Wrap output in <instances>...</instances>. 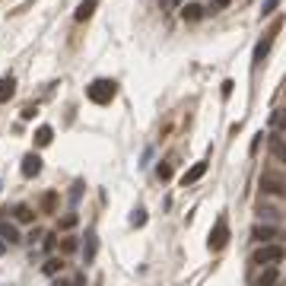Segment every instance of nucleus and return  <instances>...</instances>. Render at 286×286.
I'll return each instance as SVG.
<instances>
[{"label":"nucleus","mask_w":286,"mask_h":286,"mask_svg":"<svg viewBox=\"0 0 286 286\" xmlns=\"http://www.w3.org/2000/svg\"><path fill=\"white\" fill-rule=\"evenodd\" d=\"M51 140H54V127H51V124H42V127L35 131V146H48Z\"/></svg>","instance_id":"12"},{"label":"nucleus","mask_w":286,"mask_h":286,"mask_svg":"<svg viewBox=\"0 0 286 286\" xmlns=\"http://www.w3.org/2000/svg\"><path fill=\"white\" fill-rule=\"evenodd\" d=\"M19 172H23L26 178H35V175L42 172V156H38V153H26V156H23V166H19Z\"/></svg>","instance_id":"5"},{"label":"nucleus","mask_w":286,"mask_h":286,"mask_svg":"<svg viewBox=\"0 0 286 286\" xmlns=\"http://www.w3.org/2000/svg\"><path fill=\"white\" fill-rule=\"evenodd\" d=\"M277 286H280V283H277Z\"/></svg>","instance_id":"37"},{"label":"nucleus","mask_w":286,"mask_h":286,"mask_svg":"<svg viewBox=\"0 0 286 286\" xmlns=\"http://www.w3.org/2000/svg\"><path fill=\"white\" fill-rule=\"evenodd\" d=\"M131 226H146V210H143V207H137V210H134V216H131Z\"/></svg>","instance_id":"20"},{"label":"nucleus","mask_w":286,"mask_h":286,"mask_svg":"<svg viewBox=\"0 0 286 286\" xmlns=\"http://www.w3.org/2000/svg\"><path fill=\"white\" fill-rule=\"evenodd\" d=\"M270 153L280 162H286V137H270Z\"/></svg>","instance_id":"16"},{"label":"nucleus","mask_w":286,"mask_h":286,"mask_svg":"<svg viewBox=\"0 0 286 286\" xmlns=\"http://www.w3.org/2000/svg\"><path fill=\"white\" fill-rule=\"evenodd\" d=\"M283 257H286L283 245H264V248L255 251V257H251V261H255L257 267H270V264H280Z\"/></svg>","instance_id":"3"},{"label":"nucleus","mask_w":286,"mask_h":286,"mask_svg":"<svg viewBox=\"0 0 286 286\" xmlns=\"http://www.w3.org/2000/svg\"><path fill=\"white\" fill-rule=\"evenodd\" d=\"M73 226H77V213H67L64 220L57 223V229H64V232H67V229H73Z\"/></svg>","instance_id":"22"},{"label":"nucleus","mask_w":286,"mask_h":286,"mask_svg":"<svg viewBox=\"0 0 286 286\" xmlns=\"http://www.w3.org/2000/svg\"><path fill=\"white\" fill-rule=\"evenodd\" d=\"M159 6H166V0H159Z\"/></svg>","instance_id":"35"},{"label":"nucleus","mask_w":286,"mask_h":286,"mask_svg":"<svg viewBox=\"0 0 286 286\" xmlns=\"http://www.w3.org/2000/svg\"><path fill=\"white\" fill-rule=\"evenodd\" d=\"M3 251H6V242H3V238H0V255H3Z\"/></svg>","instance_id":"33"},{"label":"nucleus","mask_w":286,"mask_h":286,"mask_svg":"<svg viewBox=\"0 0 286 286\" xmlns=\"http://www.w3.org/2000/svg\"><path fill=\"white\" fill-rule=\"evenodd\" d=\"M83 264H92L95 261V251H99V238H95V232H86V242H83Z\"/></svg>","instance_id":"7"},{"label":"nucleus","mask_w":286,"mask_h":286,"mask_svg":"<svg viewBox=\"0 0 286 286\" xmlns=\"http://www.w3.org/2000/svg\"><path fill=\"white\" fill-rule=\"evenodd\" d=\"M54 203H57V194H54V191H48V194L42 197V210H45V213H54Z\"/></svg>","instance_id":"19"},{"label":"nucleus","mask_w":286,"mask_h":286,"mask_svg":"<svg viewBox=\"0 0 286 286\" xmlns=\"http://www.w3.org/2000/svg\"><path fill=\"white\" fill-rule=\"evenodd\" d=\"M203 175H207V159H200V162H194V166H191L188 169V172L185 175H181V185H194V181H200L203 178Z\"/></svg>","instance_id":"6"},{"label":"nucleus","mask_w":286,"mask_h":286,"mask_svg":"<svg viewBox=\"0 0 286 286\" xmlns=\"http://www.w3.org/2000/svg\"><path fill=\"white\" fill-rule=\"evenodd\" d=\"M70 286H86V274H77V277H73V283Z\"/></svg>","instance_id":"30"},{"label":"nucleus","mask_w":286,"mask_h":286,"mask_svg":"<svg viewBox=\"0 0 286 286\" xmlns=\"http://www.w3.org/2000/svg\"><path fill=\"white\" fill-rule=\"evenodd\" d=\"M95 286H102V283H95Z\"/></svg>","instance_id":"36"},{"label":"nucleus","mask_w":286,"mask_h":286,"mask_svg":"<svg viewBox=\"0 0 286 286\" xmlns=\"http://www.w3.org/2000/svg\"><path fill=\"white\" fill-rule=\"evenodd\" d=\"M77 248H80L77 238H64V242H60V255H73Z\"/></svg>","instance_id":"21"},{"label":"nucleus","mask_w":286,"mask_h":286,"mask_svg":"<svg viewBox=\"0 0 286 286\" xmlns=\"http://www.w3.org/2000/svg\"><path fill=\"white\" fill-rule=\"evenodd\" d=\"M261 191L270 197H280V200H286V178L277 172H261Z\"/></svg>","instance_id":"2"},{"label":"nucleus","mask_w":286,"mask_h":286,"mask_svg":"<svg viewBox=\"0 0 286 286\" xmlns=\"http://www.w3.org/2000/svg\"><path fill=\"white\" fill-rule=\"evenodd\" d=\"M13 92H16V83H13V77H3V80H0V102H10Z\"/></svg>","instance_id":"15"},{"label":"nucleus","mask_w":286,"mask_h":286,"mask_svg":"<svg viewBox=\"0 0 286 286\" xmlns=\"http://www.w3.org/2000/svg\"><path fill=\"white\" fill-rule=\"evenodd\" d=\"M232 86H235L232 80H223V89H220V92H223V99H229V95H232Z\"/></svg>","instance_id":"25"},{"label":"nucleus","mask_w":286,"mask_h":286,"mask_svg":"<svg viewBox=\"0 0 286 286\" xmlns=\"http://www.w3.org/2000/svg\"><path fill=\"white\" fill-rule=\"evenodd\" d=\"M203 6L200 3H188V6H181V19H185V23H197V19H203Z\"/></svg>","instance_id":"10"},{"label":"nucleus","mask_w":286,"mask_h":286,"mask_svg":"<svg viewBox=\"0 0 286 286\" xmlns=\"http://www.w3.org/2000/svg\"><path fill=\"white\" fill-rule=\"evenodd\" d=\"M226 245H229V223H226V216H220V220H216V226L210 229L207 248H210V251H223Z\"/></svg>","instance_id":"4"},{"label":"nucleus","mask_w":286,"mask_h":286,"mask_svg":"<svg viewBox=\"0 0 286 286\" xmlns=\"http://www.w3.org/2000/svg\"><path fill=\"white\" fill-rule=\"evenodd\" d=\"M251 235H255L257 242H267V238L277 235V229H274V226H255V232H251Z\"/></svg>","instance_id":"18"},{"label":"nucleus","mask_w":286,"mask_h":286,"mask_svg":"<svg viewBox=\"0 0 286 286\" xmlns=\"http://www.w3.org/2000/svg\"><path fill=\"white\" fill-rule=\"evenodd\" d=\"M181 3H185V0H166V10H178Z\"/></svg>","instance_id":"29"},{"label":"nucleus","mask_w":286,"mask_h":286,"mask_svg":"<svg viewBox=\"0 0 286 286\" xmlns=\"http://www.w3.org/2000/svg\"><path fill=\"white\" fill-rule=\"evenodd\" d=\"M261 137H264V134H255V140H251V153H257V146H261Z\"/></svg>","instance_id":"31"},{"label":"nucleus","mask_w":286,"mask_h":286,"mask_svg":"<svg viewBox=\"0 0 286 286\" xmlns=\"http://www.w3.org/2000/svg\"><path fill=\"white\" fill-rule=\"evenodd\" d=\"M280 283V270L270 264V267H264L261 274H257V280H255V286H277Z\"/></svg>","instance_id":"9"},{"label":"nucleus","mask_w":286,"mask_h":286,"mask_svg":"<svg viewBox=\"0 0 286 286\" xmlns=\"http://www.w3.org/2000/svg\"><path fill=\"white\" fill-rule=\"evenodd\" d=\"M280 6V0H264V10H261V16H270V13Z\"/></svg>","instance_id":"24"},{"label":"nucleus","mask_w":286,"mask_h":286,"mask_svg":"<svg viewBox=\"0 0 286 286\" xmlns=\"http://www.w3.org/2000/svg\"><path fill=\"white\" fill-rule=\"evenodd\" d=\"M35 112H38L35 105H26V108H23V121H32V118H35Z\"/></svg>","instance_id":"26"},{"label":"nucleus","mask_w":286,"mask_h":286,"mask_svg":"<svg viewBox=\"0 0 286 286\" xmlns=\"http://www.w3.org/2000/svg\"><path fill=\"white\" fill-rule=\"evenodd\" d=\"M60 270H64V261H60V257H48L42 264V274H48V277H57Z\"/></svg>","instance_id":"14"},{"label":"nucleus","mask_w":286,"mask_h":286,"mask_svg":"<svg viewBox=\"0 0 286 286\" xmlns=\"http://www.w3.org/2000/svg\"><path fill=\"white\" fill-rule=\"evenodd\" d=\"M16 223H35V210L26 207V203H19L16 207Z\"/></svg>","instance_id":"17"},{"label":"nucleus","mask_w":286,"mask_h":286,"mask_svg":"<svg viewBox=\"0 0 286 286\" xmlns=\"http://www.w3.org/2000/svg\"><path fill=\"white\" fill-rule=\"evenodd\" d=\"M229 3H232V0H213V6H210V10H213V13H216V10H226Z\"/></svg>","instance_id":"27"},{"label":"nucleus","mask_w":286,"mask_h":286,"mask_svg":"<svg viewBox=\"0 0 286 286\" xmlns=\"http://www.w3.org/2000/svg\"><path fill=\"white\" fill-rule=\"evenodd\" d=\"M42 248H45V251H51V248H54V235H45V242H42Z\"/></svg>","instance_id":"28"},{"label":"nucleus","mask_w":286,"mask_h":286,"mask_svg":"<svg viewBox=\"0 0 286 286\" xmlns=\"http://www.w3.org/2000/svg\"><path fill=\"white\" fill-rule=\"evenodd\" d=\"M0 238H3L6 245H19V242H23V235H19V229L13 226V223H6V220H0Z\"/></svg>","instance_id":"8"},{"label":"nucleus","mask_w":286,"mask_h":286,"mask_svg":"<svg viewBox=\"0 0 286 286\" xmlns=\"http://www.w3.org/2000/svg\"><path fill=\"white\" fill-rule=\"evenodd\" d=\"M156 175H159L162 181H169V178H172V166H169V162H162V166L156 169Z\"/></svg>","instance_id":"23"},{"label":"nucleus","mask_w":286,"mask_h":286,"mask_svg":"<svg viewBox=\"0 0 286 286\" xmlns=\"http://www.w3.org/2000/svg\"><path fill=\"white\" fill-rule=\"evenodd\" d=\"M95 6H99V0H83V3L77 6V13H73V19H77V23H83V19H89L92 13H95Z\"/></svg>","instance_id":"11"},{"label":"nucleus","mask_w":286,"mask_h":286,"mask_svg":"<svg viewBox=\"0 0 286 286\" xmlns=\"http://www.w3.org/2000/svg\"><path fill=\"white\" fill-rule=\"evenodd\" d=\"M277 124H280L283 131H286V112H280V114H277Z\"/></svg>","instance_id":"32"},{"label":"nucleus","mask_w":286,"mask_h":286,"mask_svg":"<svg viewBox=\"0 0 286 286\" xmlns=\"http://www.w3.org/2000/svg\"><path fill=\"white\" fill-rule=\"evenodd\" d=\"M114 95H118V83L114 80H92L86 86V99L95 102V105H108Z\"/></svg>","instance_id":"1"},{"label":"nucleus","mask_w":286,"mask_h":286,"mask_svg":"<svg viewBox=\"0 0 286 286\" xmlns=\"http://www.w3.org/2000/svg\"><path fill=\"white\" fill-rule=\"evenodd\" d=\"M54 286H70V283H67V280H57V283H54Z\"/></svg>","instance_id":"34"},{"label":"nucleus","mask_w":286,"mask_h":286,"mask_svg":"<svg viewBox=\"0 0 286 286\" xmlns=\"http://www.w3.org/2000/svg\"><path fill=\"white\" fill-rule=\"evenodd\" d=\"M270 42H274V38H264V42H257V48H255V60H251L255 67L264 64V57H267V51H270Z\"/></svg>","instance_id":"13"}]
</instances>
